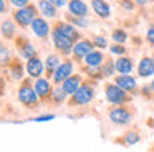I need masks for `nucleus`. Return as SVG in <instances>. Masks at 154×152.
<instances>
[{
	"label": "nucleus",
	"mask_w": 154,
	"mask_h": 152,
	"mask_svg": "<svg viewBox=\"0 0 154 152\" xmlns=\"http://www.w3.org/2000/svg\"><path fill=\"white\" fill-rule=\"evenodd\" d=\"M94 98H96V81L85 79L83 84L80 86V89L73 96H70L68 106L70 108H83V106L91 104Z\"/></svg>",
	"instance_id": "1"
},
{
	"label": "nucleus",
	"mask_w": 154,
	"mask_h": 152,
	"mask_svg": "<svg viewBox=\"0 0 154 152\" xmlns=\"http://www.w3.org/2000/svg\"><path fill=\"white\" fill-rule=\"evenodd\" d=\"M17 99L27 109H35L40 106L42 99L38 96L37 89H35V83H32V78L20 81V86H18V91H17Z\"/></svg>",
	"instance_id": "2"
},
{
	"label": "nucleus",
	"mask_w": 154,
	"mask_h": 152,
	"mask_svg": "<svg viewBox=\"0 0 154 152\" xmlns=\"http://www.w3.org/2000/svg\"><path fill=\"white\" fill-rule=\"evenodd\" d=\"M104 98L111 106H126L133 99L129 93H126L123 88H119L114 81L104 84Z\"/></svg>",
	"instance_id": "3"
},
{
	"label": "nucleus",
	"mask_w": 154,
	"mask_h": 152,
	"mask_svg": "<svg viewBox=\"0 0 154 152\" xmlns=\"http://www.w3.org/2000/svg\"><path fill=\"white\" fill-rule=\"evenodd\" d=\"M133 111L128 109L126 106H111L108 109V119L111 124L118 126V127H126L133 122Z\"/></svg>",
	"instance_id": "4"
},
{
	"label": "nucleus",
	"mask_w": 154,
	"mask_h": 152,
	"mask_svg": "<svg viewBox=\"0 0 154 152\" xmlns=\"http://www.w3.org/2000/svg\"><path fill=\"white\" fill-rule=\"evenodd\" d=\"M51 45H53V48L57 50L58 55L61 56H71L73 55V46H75V41L73 40H70L68 36H65L61 32H58L57 28L51 30Z\"/></svg>",
	"instance_id": "5"
},
{
	"label": "nucleus",
	"mask_w": 154,
	"mask_h": 152,
	"mask_svg": "<svg viewBox=\"0 0 154 152\" xmlns=\"http://www.w3.org/2000/svg\"><path fill=\"white\" fill-rule=\"evenodd\" d=\"M38 7L28 3L27 7H22V8H15L14 12V20L20 28H27L33 23V20L38 17Z\"/></svg>",
	"instance_id": "6"
},
{
	"label": "nucleus",
	"mask_w": 154,
	"mask_h": 152,
	"mask_svg": "<svg viewBox=\"0 0 154 152\" xmlns=\"http://www.w3.org/2000/svg\"><path fill=\"white\" fill-rule=\"evenodd\" d=\"M15 46H17V51H18V56L23 59H32L35 56H38V51H37V46L27 38V36H18L15 40Z\"/></svg>",
	"instance_id": "7"
},
{
	"label": "nucleus",
	"mask_w": 154,
	"mask_h": 152,
	"mask_svg": "<svg viewBox=\"0 0 154 152\" xmlns=\"http://www.w3.org/2000/svg\"><path fill=\"white\" fill-rule=\"evenodd\" d=\"M93 50H94L93 40H90V38H81L80 41L75 43V46H73V55H71V58H73L76 63L85 61V58H86V56L90 55L91 51H93Z\"/></svg>",
	"instance_id": "8"
},
{
	"label": "nucleus",
	"mask_w": 154,
	"mask_h": 152,
	"mask_svg": "<svg viewBox=\"0 0 154 152\" xmlns=\"http://www.w3.org/2000/svg\"><path fill=\"white\" fill-rule=\"evenodd\" d=\"M71 74H75V63L73 59H65L61 61V65L58 66V69L55 71V74L51 76V81L55 86H60L65 79H68Z\"/></svg>",
	"instance_id": "9"
},
{
	"label": "nucleus",
	"mask_w": 154,
	"mask_h": 152,
	"mask_svg": "<svg viewBox=\"0 0 154 152\" xmlns=\"http://www.w3.org/2000/svg\"><path fill=\"white\" fill-rule=\"evenodd\" d=\"M30 28H32V33H33L37 38L45 40V38H48V35H51L53 25H50V23H48V18L38 15L37 18L33 20V23L30 25Z\"/></svg>",
	"instance_id": "10"
},
{
	"label": "nucleus",
	"mask_w": 154,
	"mask_h": 152,
	"mask_svg": "<svg viewBox=\"0 0 154 152\" xmlns=\"http://www.w3.org/2000/svg\"><path fill=\"white\" fill-rule=\"evenodd\" d=\"M53 81L47 76H42V78H37L35 79V89H37L38 96H40L42 102L45 101H50V96H51V91H53Z\"/></svg>",
	"instance_id": "11"
},
{
	"label": "nucleus",
	"mask_w": 154,
	"mask_h": 152,
	"mask_svg": "<svg viewBox=\"0 0 154 152\" xmlns=\"http://www.w3.org/2000/svg\"><path fill=\"white\" fill-rule=\"evenodd\" d=\"M114 83L119 88H123L129 94H139V88H137V81L134 76L131 74H118L114 76Z\"/></svg>",
	"instance_id": "12"
},
{
	"label": "nucleus",
	"mask_w": 154,
	"mask_h": 152,
	"mask_svg": "<svg viewBox=\"0 0 154 152\" xmlns=\"http://www.w3.org/2000/svg\"><path fill=\"white\" fill-rule=\"evenodd\" d=\"M53 28H57L58 32H61L65 36H68L70 40H73L75 43L80 41V40L83 38V36H81V33H80V30H78L75 25H71L68 20H61V22H57V23L53 25Z\"/></svg>",
	"instance_id": "13"
},
{
	"label": "nucleus",
	"mask_w": 154,
	"mask_h": 152,
	"mask_svg": "<svg viewBox=\"0 0 154 152\" xmlns=\"http://www.w3.org/2000/svg\"><path fill=\"white\" fill-rule=\"evenodd\" d=\"M136 71H137V76L143 79L152 78L154 76V58L152 56H143L136 66Z\"/></svg>",
	"instance_id": "14"
},
{
	"label": "nucleus",
	"mask_w": 154,
	"mask_h": 152,
	"mask_svg": "<svg viewBox=\"0 0 154 152\" xmlns=\"http://www.w3.org/2000/svg\"><path fill=\"white\" fill-rule=\"evenodd\" d=\"M25 69H27V74L30 76L32 79H37V78H42L45 73V61H42L38 56L28 59L25 63Z\"/></svg>",
	"instance_id": "15"
},
{
	"label": "nucleus",
	"mask_w": 154,
	"mask_h": 152,
	"mask_svg": "<svg viewBox=\"0 0 154 152\" xmlns=\"http://www.w3.org/2000/svg\"><path fill=\"white\" fill-rule=\"evenodd\" d=\"M83 81H85L83 76H81L80 73H76V74H71L68 79H65V81L61 83L60 86L63 88V91L66 93L68 96H73L75 93H76L78 89H80V86L83 84Z\"/></svg>",
	"instance_id": "16"
},
{
	"label": "nucleus",
	"mask_w": 154,
	"mask_h": 152,
	"mask_svg": "<svg viewBox=\"0 0 154 152\" xmlns=\"http://www.w3.org/2000/svg\"><path fill=\"white\" fill-rule=\"evenodd\" d=\"M90 7L96 13V17H100L101 20H108L111 17V5L106 0H91Z\"/></svg>",
	"instance_id": "17"
},
{
	"label": "nucleus",
	"mask_w": 154,
	"mask_h": 152,
	"mask_svg": "<svg viewBox=\"0 0 154 152\" xmlns=\"http://www.w3.org/2000/svg\"><path fill=\"white\" fill-rule=\"evenodd\" d=\"M68 13L75 17H88V12H90V7L85 0H68Z\"/></svg>",
	"instance_id": "18"
},
{
	"label": "nucleus",
	"mask_w": 154,
	"mask_h": 152,
	"mask_svg": "<svg viewBox=\"0 0 154 152\" xmlns=\"http://www.w3.org/2000/svg\"><path fill=\"white\" fill-rule=\"evenodd\" d=\"M37 7H38V12H40L42 17H45L48 20L58 18V7H55L50 0H38Z\"/></svg>",
	"instance_id": "19"
},
{
	"label": "nucleus",
	"mask_w": 154,
	"mask_h": 152,
	"mask_svg": "<svg viewBox=\"0 0 154 152\" xmlns=\"http://www.w3.org/2000/svg\"><path fill=\"white\" fill-rule=\"evenodd\" d=\"M114 66H116L118 74H131L134 69V61L131 56L124 55V56H118L114 59Z\"/></svg>",
	"instance_id": "20"
},
{
	"label": "nucleus",
	"mask_w": 154,
	"mask_h": 152,
	"mask_svg": "<svg viewBox=\"0 0 154 152\" xmlns=\"http://www.w3.org/2000/svg\"><path fill=\"white\" fill-rule=\"evenodd\" d=\"M61 65V58L58 53H50V55L45 58V74L47 78L51 79V76L55 74V71L58 69V66Z\"/></svg>",
	"instance_id": "21"
},
{
	"label": "nucleus",
	"mask_w": 154,
	"mask_h": 152,
	"mask_svg": "<svg viewBox=\"0 0 154 152\" xmlns=\"http://www.w3.org/2000/svg\"><path fill=\"white\" fill-rule=\"evenodd\" d=\"M104 61H106V56H104L103 50L94 48L93 51L85 58V66H90V68H100V66H103Z\"/></svg>",
	"instance_id": "22"
},
{
	"label": "nucleus",
	"mask_w": 154,
	"mask_h": 152,
	"mask_svg": "<svg viewBox=\"0 0 154 152\" xmlns=\"http://www.w3.org/2000/svg\"><path fill=\"white\" fill-rule=\"evenodd\" d=\"M139 141H141V134H139L137 131H134V129H129V131H126L119 139H116V142H119V144L126 145V147L136 145Z\"/></svg>",
	"instance_id": "23"
},
{
	"label": "nucleus",
	"mask_w": 154,
	"mask_h": 152,
	"mask_svg": "<svg viewBox=\"0 0 154 152\" xmlns=\"http://www.w3.org/2000/svg\"><path fill=\"white\" fill-rule=\"evenodd\" d=\"M25 73H27V69L22 66V63L18 61V59H14L12 65L8 66V76H10L14 81H23Z\"/></svg>",
	"instance_id": "24"
},
{
	"label": "nucleus",
	"mask_w": 154,
	"mask_h": 152,
	"mask_svg": "<svg viewBox=\"0 0 154 152\" xmlns=\"http://www.w3.org/2000/svg\"><path fill=\"white\" fill-rule=\"evenodd\" d=\"M17 23H15V20H10V18H5L2 20V26H0V30H2V36H4L5 40H12L15 38V35H17Z\"/></svg>",
	"instance_id": "25"
},
{
	"label": "nucleus",
	"mask_w": 154,
	"mask_h": 152,
	"mask_svg": "<svg viewBox=\"0 0 154 152\" xmlns=\"http://www.w3.org/2000/svg\"><path fill=\"white\" fill-rule=\"evenodd\" d=\"M68 99H70V96L63 91V88L61 86H55L50 96V102H53L55 106H61L65 102H68Z\"/></svg>",
	"instance_id": "26"
},
{
	"label": "nucleus",
	"mask_w": 154,
	"mask_h": 152,
	"mask_svg": "<svg viewBox=\"0 0 154 152\" xmlns=\"http://www.w3.org/2000/svg\"><path fill=\"white\" fill-rule=\"evenodd\" d=\"M65 20H68V22L71 23V25H75L78 30H85L90 26V18L88 17H75V15H70V13H66V17H65Z\"/></svg>",
	"instance_id": "27"
},
{
	"label": "nucleus",
	"mask_w": 154,
	"mask_h": 152,
	"mask_svg": "<svg viewBox=\"0 0 154 152\" xmlns=\"http://www.w3.org/2000/svg\"><path fill=\"white\" fill-rule=\"evenodd\" d=\"M111 40H113V43H119V45H126V41L129 40V36H128V32L123 28H114L113 32H111Z\"/></svg>",
	"instance_id": "28"
},
{
	"label": "nucleus",
	"mask_w": 154,
	"mask_h": 152,
	"mask_svg": "<svg viewBox=\"0 0 154 152\" xmlns=\"http://www.w3.org/2000/svg\"><path fill=\"white\" fill-rule=\"evenodd\" d=\"M101 71H103L104 78H113L114 73H118L116 71V66H114V59L106 58V61L103 63V66H101Z\"/></svg>",
	"instance_id": "29"
},
{
	"label": "nucleus",
	"mask_w": 154,
	"mask_h": 152,
	"mask_svg": "<svg viewBox=\"0 0 154 152\" xmlns=\"http://www.w3.org/2000/svg\"><path fill=\"white\" fill-rule=\"evenodd\" d=\"M0 56H2V66L4 68H7V66L12 65V61H14V58H12V50L7 48L5 45H2V48H0Z\"/></svg>",
	"instance_id": "30"
},
{
	"label": "nucleus",
	"mask_w": 154,
	"mask_h": 152,
	"mask_svg": "<svg viewBox=\"0 0 154 152\" xmlns=\"http://www.w3.org/2000/svg\"><path fill=\"white\" fill-rule=\"evenodd\" d=\"M91 40H93V45H94V48H96V50H106V48H109L106 36H103V35H94Z\"/></svg>",
	"instance_id": "31"
},
{
	"label": "nucleus",
	"mask_w": 154,
	"mask_h": 152,
	"mask_svg": "<svg viewBox=\"0 0 154 152\" xmlns=\"http://www.w3.org/2000/svg\"><path fill=\"white\" fill-rule=\"evenodd\" d=\"M109 53L113 56H124L128 53V48L126 45H119V43H113L109 45Z\"/></svg>",
	"instance_id": "32"
},
{
	"label": "nucleus",
	"mask_w": 154,
	"mask_h": 152,
	"mask_svg": "<svg viewBox=\"0 0 154 152\" xmlns=\"http://www.w3.org/2000/svg\"><path fill=\"white\" fill-rule=\"evenodd\" d=\"M57 117L55 114H42V116H35V117H32V119H28V121H32V122H50V121H53V119Z\"/></svg>",
	"instance_id": "33"
},
{
	"label": "nucleus",
	"mask_w": 154,
	"mask_h": 152,
	"mask_svg": "<svg viewBox=\"0 0 154 152\" xmlns=\"http://www.w3.org/2000/svg\"><path fill=\"white\" fill-rule=\"evenodd\" d=\"M119 7L123 10H126V12H134V8H136V3H134V0H119Z\"/></svg>",
	"instance_id": "34"
},
{
	"label": "nucleus",
	"mask_w": 154,
	"mask_h": 152,
	"mask_svg": "<svg viewBox=\"0 0 154 152\" xmlns=\"http://www.w3.org/2000/svg\"><path fill=\"white\" fill-rule=\"evenodd\" d=\"M139 94H141V96H144L146 99L154 98V93H152V89H151V84H144V86H141Z\"/></svg>",
	"instance_id": "35"
},
{
	"label": "nucleus",
	"mask_w": 154,
	"mask_h": 152,
	"mask_svg": "<svg viewBox=\"0 0 154 152\" xmlns=\"http://www.w3.org/2000/svg\"><path fill=\"white\" fill-rule=\"evenodd\" d=\"M146 40H147V43H149L151 46H154V23H152V25H149V28H147Z\"/></svg>",
	"instance_id": "36"
},
{
	"label": "nucleus",
	"mask_w": 154,
	"mask_h": 152,
	"mask_svg": "<svg viewBox=\"0 0 154 152\" xmlns=\"http://www.w3.org/2000/svg\"><path fill=\"white\" fill-rule=\"evenodd\" d=\"M10 2L12 7H15V8H22V7H27L28 3H30V0H8Z\"/></svg>",
	"instance_id": "37"
},
{
	"label": "nucleus",
	"mask_w": 154,
	"mask_h": 152,
	"mask_svg": "<svg viewBox=\"0 0 154 152\" xmlns=\"http://www.w3.org/2000/svg\"><path fill=\"white\" fill-rule=\"evenodd\" d=\"M51 3H53L55 7H58V8H65V7L68 5V0H50Z\"/></svg>",
	"instance_id": "38"
},
{
	"label": "nucleus",
	"mask_w": 154,
	"mask_h": 152,
	"mask_svg": "<svg viewBox=\"0 0 154 152\" xmlns=\"http://www.w3.org/2000/svg\"><path fill=\"white\" fill-rule=\"evenodd\" d=\"M134 3H136L137 7H147L151 3V0H134Z\"/></svg>",
	"instance_id": "39"
},
{
	"label": "nucleus",
	"mask_w": 154,
	"mask_h": 152,
	"mask_svg": "<svg viewBox=\"0 0 154 152\" xmlns=\"http://www.w3.org/2000/svg\"><path fill=\"white\" fill-rule=\"evenodd\" d=\"M0 12L7 13V0H0Z\"/></svg>",
	"instance_id": "40"
},
{
	"label": "nucleus",
	"mask_w": 154,
	"mask_h": 152,
	"mask_svg": "<svg viewBox=\"0 0 154 152\" xmlns=\"http://www.w3.org/2000/svg\"><path fill=\"white\" fill-rule=\"evenodd\" d=\"M149 84H151V89H152V93H154V76H152V79H151Z\"/></svg>",
	"instance_id": "41"
},
{
	"label": "nucleus",
	"mask_w": 154,
	"mask_h": 152,
	"mask_svg": "<svg viewBox=\"0 0 154 152\" xmlns=\"http://www.w3.org/2000/svg\"><path fill=\"white\" fill-rule=\"evenodd\" d=\"M152 10H154V0H152Z\"/></svg>",
	"instance_id": "42"
},
{
	"label": "nucleus",
	"mask_w": 154,
	"mask_h": 152,
	"mask_svg": "<svg viewBox=\"0 0 154 152\" xmlns=\"http://www.w3.org/2000/svg\"><path fill=\"white\" fill-rule=\"evenodd\" d=\"M152 58H154V56H152Z\"/></svg>",
	"instance_id": "43"
}]
</instances>
